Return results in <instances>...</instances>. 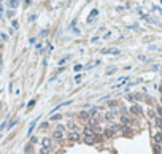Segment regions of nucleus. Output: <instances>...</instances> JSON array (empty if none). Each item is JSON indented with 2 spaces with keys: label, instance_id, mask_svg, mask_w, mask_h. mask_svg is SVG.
<instances>
[{
  "label": "nucleus",
  "instance_id": "2eb2a0df",
  "mask_svg": "<svg viewBox=\"0 0 162 154\" xmlns=\"http://www.w3.org/2000/svg\"><path fill=\"white\" fill-rule=\"evenodd\" d=\"M153 148H154V154H160V145H156V143H154Z\"/></svg>",
  "mask_w": 162,
  "mask_h": 154
},
{
  "label": "nucleus",
  "instance_id": "ddd939ff",
  "mask_svg": "<svg viewBox=\"0 0 162 154\" xmlns=\"http://www.w3.org/2000/svg\"><path fill=\"white\" fill-rule=\"evenodd\" d=\"M35 124H37V121H32V122H30V127H29V132H27V137L32 135V130H33V127H35Z\"/></svg>",
  "mask_w": 162,
  "mask_h": 154
},
{
  "label": "nucleus",
  "instance_id": "bb28decb",
  "mask_svg": "<svg viewBox=\"0 0 162 154\" xmlns=\"http://www.w3.org/2000/svg\"><path fill=\"white\" fill-rule=\"evenodd\" d=\"M156 49H157V46H154V45H153V46H149V51H156Z\"/></svg>",
  "mask_w": 162,
  "mask_h": 154
},
{
  "label": "nucleus",
  "instance_id": "423d86ee",
  "mask_svg": "<svg viewBox=\"0 0 162 154\" xmlns=\"http://www.w3.org/2000/svg\"><path fill=\"white\" fill-rule=\"evenodd\" d=\"M140 111H141L140 105H137V103H135V105H132V106H130V113H132V114H140Z\"/></svg>",
  "mask_w": 162,
  "mask_h": 154
},
{
  "label": "nucleus",
  "instance_id": "a878e982",
  "mask_svg": "<svg viewBox=\"0 0 162 154\" xmlns=\"http://www.w3.org/2000/svg\"><path fill=\"white\" fill-rule=\"evenodd\" d=\"M108 105H110V106H116V102H113V100H110V102H108Z\"/></svg>",
  "mask_w": 162,
  "mask_h": 154
},
{
  "label": "nucleus",
  "instance_id": "20e7f679",
  "mask_svg": "<svg viewBox=\"0 0 162 154\" xmlns=\"http://www.w3.org/2000/svg\"><path fill=\"white\" fill-rule=\"evenodd\" d=\"M67 129L72 130V132H78V130H79L78 122H75V121H68V122H67Z\"/></svg>",
  "mask_w": 162,
  "mask_h": 154
},
{
  "label": "nucleus",
  "instance_id": "39448f33",
  "mask_svg": "<svg viewBox=\"0 0 162 154\" xmlns=\"http://www.w3.org/2000/svg\"><path fill=\"white\" fill-rule=\"evenodd\" d=\"M42 145H43L45 148H53V138H49V137H45V138L42 140Z\"/></svg>",
  "mask_w": 162,
  "mask_h": 154
},
{
  "label": "nucleus",
  "instance_id": "f03ea898",
  "mask_svg": "<svg viewBox=\"0 0 162 154\" xmlns=\"http://www.w3.org/2000/svg\"><path fill=\"white\" fill-rule=\"evenodd\" d=\"M53 140H57V141H62L64 140V132H59V130H54L53 135H51Z\"/></svg>",
  "mask_w": 162,
  "mask_h": 154
},
{
  "label": "nucleus",
  "instance_id": "f257e3e1",
  "mask_svg": "<svg viewBox=\"0 0 162 154\" xmlns=\"http://www.w3.org/2000/svg\"><path fill=\"white\" fill-rule=\"evenodd\" d=\"M83 135H84V143H86V145H92V143H95V137H94L95 133L92 132V129H91V127L84 129Z\"/></svg>",
  "mask_w": 162,
  "mask_h": 154
},
{
  "label": "nucleus",
  "instance_id": "b1692460",
  "mask_svg": "<svg viewBox=\"0 0 162 154\" xmlns=\"http://www.w3.org/2000/svg\"><path fill=\"white\" fill-rule=\"evenodd\" d=\"M123 132H124V133H130L132 130H130V129H127V127H124V129H123Z\"/></svg>",
  "mask_w": 162,
  "mask_h": 154
},
{
  "label": "nucleus",
  "instance_id": "a211bd4d",
  "mask_svg": "<svg viewBox=\"0 0 162 154\" xmlns=\"http://www.w3.org/2000/svg\"><path fill=\"white\" fill-rule=\"evenodd\" d=\"M156 126H157V127H162V118H156Z\"/></svg>",
  "mask_w": 162,
  "mask_h": 154
},
{
  "label": "nucleus",
  "instance_id": "412c9836",
  "mask_svg": "<svg viewBox=\"0 0 162 154\" xmlns=\"http://www.w3.org/2000/svg\"><path fill=\"white\" fill-rule=\"evenodd\" d=\"M157 114H159V118H162V106L157 108Z\"/></svg>",
  "mask_w": 162,
  "mask_h": 154
},
{
  "label": "nucleus",
  "instance_id": "dca6fc26",
  "mask_svg": "<svg viewBox=\"0 0 162 154\" xmlns=\"http://www.w3.org/2000/svg\"><path fill=\"white\" fill-rule=\"evenodd\" d=\"M54 130H59V132H65V127H64V126H62V124H57V126H56V129H54Z\"/></svg>",
  "mask_w": 162,
  "mask_h": 154
},
{
  "label": "nucleus",
  "instance_id": "7ed1b4c3",
  "mask_svg": "<svg viewBox=\"0 0 162 154\" xmlns=\"http://www.w3.org/2000/svg\"><path fill=\"white\" fill-rule=\"evenodd\" d=\"M116 114H118V111H116V110H110L108 113H105L103 119H107V121H113V119L116 118Z\"/></svg>",
  "mask_w": 162,
  "mask_h": 154
},
{
  "label": "nucleus",
  "instance_id": "f3484780",
  "mask_svg": "<svg viewBox=\"0 0 162 154\" xmlns=\"http://www.w3.org/2000/svg\"><path fill=\"white\" fill-rule=\"evenodd\" d=\"M79 118H88L89 119V111H81L79 113Z\"/></svg>",
  "mask_w": 162,
  "mask_h": 154
},
{
  "label": "nucleus",
  "instance_id": "5701e85b",
  "mask_svg": "<svg viewBox=\"0 0 162 154\" xmlns=\"http://www.w3.org/2000/svg\"><path fill=\"white\" fill-rule=\"evenodd\" d=\"M33 105H35V100H30V102H29V105H27V106H29V108H32V106H33Z\"/></svg>",
  "mask_w": 162,
  "mask_h": 154
},
{
  "label": "nucleus",
  "instance_id": "aec40b11",
  "mask_svg": "<svg viewBox=\"0 0 162 154\" xmlns=\"http://www.w3.org/2000/svg\"><path fill=\"white\" fill-rule=\"evenodd\" d=\"M60 119V114H54V116H51V121H59Z\"/></svg>",
  "mask_w": 162,
  "mask_h": 154
},
{
  "label": "nucleus",
  "instance_id": "393cba45",
  "mask_svg": "<svg viewBox=\"0 0 162 154\" xmlns=\"http://www.w3.org/2000/svg\"><path fill=\"white\" fill-rule=\"evenodd\" d=\"M81 68H83V67H81V65H75V72H79Z\"/></svg>",
  "mask_w": 162,
  "mask_h": 154
},
{
  "label": "nucleus",
  "instance_id": "1a4fd4ad",
  "mask_svg": "<svg viewBox=\"0 0 162 154\" xmlns=\"http://www.w3.org/2000/svg\"><path fill=\"white\" fill-rule=\"evenodd\" d=\"M51 151H53V148H45V146H42L38 149V154H51Z\"/></svg>",
  "mask_w": 162,
  "mask_h": 154
},
{
  "label": "nucleus",
  "instance_id": "6ab92c4d",
  "mask_svg": "<svg viewBox=\"0 0 162 154\" xmlns=\"http://www.w3.org/2000/svg\"><path fill=\"white\" fill-rule=\"evenodd\" d=\"M148 116H149V118H156V111L149 110V111H148Z\"/></svg>",
  "mask_w": 162,
  "mask_h": 154
},
{
  "label": "nucleus",
  "instance_id": "4468645a",
  "mask_svg": "<svg viewBox=\"0 0 162 154\" xmlns=\"http://www.w3.org/2000/svg\"><path fill=\"white\" fill-rule=\"evenodd\" d=\"M105 135H107V137H113V135H114V132H113V130L108 127V129L105 130Z\"/></svg>",
  "mask_w": 162,
  "mask_h": 154
},
{
  "label": "nucleus",
  "instance_id": "f8f14e48",
  "mask_svg": "<svg viewBox=\"0 0 162 154\" xmlns=\"http://www.w3.org/2000/svg\"><path fill=\"white\" fill-rule=\"evenodd\" d=\"M95 16H97V10H92L91 16L88 17V22H89V24H92V22H94V17H95Z\"/></svg>",
  "mask_w": 162,
  "mask_h": 154
},
{
  "label": "nucleus",
  "instance_id": "cd10ccee",
  "mask_svg": "<svg viewBox=\"0 0 162 154\" xmlns=\"http://www.w3.org/2000/svg\"><path fill=\"white\" fill-rule=\"evenodd\" d=\"M157 10H159V13H160V14H162V8H157Z\"/></svg>",
  "mask_w": 162,
  "mask_h": 154
},
{
  "label": "nucleus",
  "instance_id": "9b49d317",
  "mask_svg": "<svg viewBox=\"0 0 162 154\" xmlns=\"http://www.w3.org/2000/svg\"><path fill=\"white\" fill-rule=\"evenodd\" d=\"M102 54H119V49H103L102 51Z\"/></svg>",
  "mask_w": 162,
  "mask_h": 154
},
{
  "label": "nucleus",
  "instance_id": "c85d7f7f",
  "mask_svg": "<svg viewBox=\"0 0 162 154\" xmlns=\"http://www.w3.org/2000/svg\"><path fill=\"white\" fill-rule=\"evenodd\" d=\"M0 137H2V135H0Z\"/></svg>",
  "mask_w": 162,
  "mask_h": 154
},
{
  "label": "nucleus",
  "instance_id": "6e6552de",
  "mask_svg": "<svg viewBox=\"0 0 162 154\" xmlns=\"http://www.w3.org/2000/svg\"><path fill=\"white\" fill-rule=\"evenodd\" d=\"M154 141H156V145H160V143H162V132L154 133Z\"/></svg>",
  "mask_w": 162,
  "mask_h": 154
},
{
  "label": "nucleus",
  "instance_id": "4be33fe9",
  "mask_svg": "<svg viewBox=\"0 0 162 154\" xmlns=\"http://www.w3.org/2000/svg\"><path fill=\"white\" fill-rule=\"evenodd\" d=\"M18 5H19V3L16 2V0H14V2H10V7H18Z\"/></svg>",
  "mask_w": 162,
  "mask_h": 154
},
{
  "label": "nucleus",
  "instance_id": "9d476101",
  "mask_svg": "<svg viewBox=\"0 0 162 154\" xmlns=\"http://www.w3.org/2000/svg\"><path fill=\"white\" fill-rule=\"evenodd\" d=\"M78 138H79V133H78V132H72L70 137H68L70 141H78Z\"/></svg>",
  "mask_w": 162,
  "mask_h": 154
},
{
  "label": "nucleus",
  "instance_id": "0eeeda50",
  "mask_svg": "<svg viewBox=\"0 0 162 154\" xmlns=\"http://www.w3.org/2000/svg\"><path fill=\"white\" fill-rule=\"evenodd\" d=\"M132 121H130V118H127L126 116V114H123V116H121V124H123V126H129Z\"/></svg>",
  "mask_w": 162,
  "mask_h": 154
}]
</instances>
